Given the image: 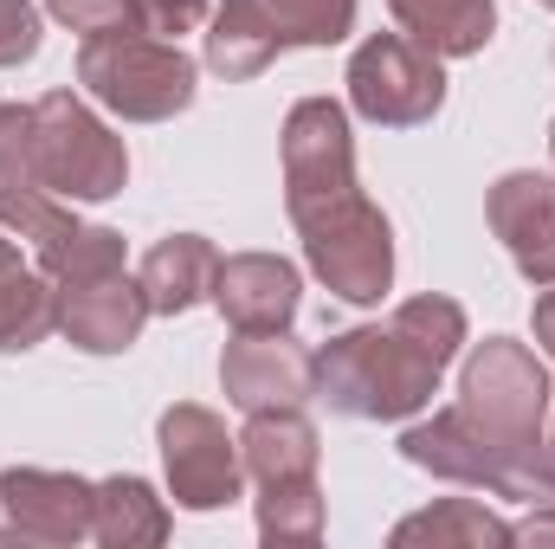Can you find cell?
I'll return each mask as SVG.
<instances>
[{
	"mask_svg": "<svg viewBox=\"0 0 555 549\" xmlns=\"http://www.w3.org/2000/svg\"><path fill=\"white\" fill-rule=\"evenodd\" d=\"M317 362V401L343 420H414L433 408L446 362L426 356L408 330L395 323H362L310 349Z\"/></svg>",
	"mask_w": 555,
	"mask_h": 549,
	"instance_id": "obj_1",
	"label": "cell"
},
{
	"mask_svg": "<svg viewBox=\"0 0 555 549\" xmlns=\"http://www.w3.org/2000/svg\"><path fill=\"white\" fill-rule=\"evenodd\" d=\"M201 65L175 39L149 33H98L78 46V85L91 104H104L124 124H168L194 104Z\"/></svg>",
	"mask_w": 555,
	"mask_h": 549,
	"instance_id": "obj_2",
	"label": "cell"
},
{
	"mask_svg": "<svg viewBox=\"0 0 555 549\" xmlns=\"http://www.w3.org/2000/svg\"><path fill=\"white\" fill-rule=\"evenodd\" d=\"M33 181L72 207L117 201L130 188V149L78 91H46L33 104Z\"/></svg>",
	"mask_w": 555,
	"mask_h": 549,
	"instance_id": "obj_3",
	"label": "cell"
},
{
	"mask_svg": "<svg viewBox=\"0 0 555 549\" xmlns=\"http://www.w3.org/2000/svg\"><path fill=\"white\" fill-rule=\"evenodd\" d=\"M297 240H304L310 278L330 297L369 310V304H382L395 291V227H388V214L362 188L330 201V207H317V214H304Z\"/></svg>",
	"mask_w": 555,
	"mask_h": 549,
	"instance_id": "obj_4",
	"label": "cell"
},
{
	"mask_svg": "<svg viewBox=\"0 0 555 549\" xmlns=\"http://www.w3.org/2000/svg\"><path fill=\"white\" fill-rule=\"evenodd\" d=\"M459 408L472 413L498 446L530 452L550 433V408H555V382L543 369V356L517 336H485L465 349L459 369Z\"/></svg>",
	"mask_w": 555,
	"mask_h": 549,
	"instance_id": "obj_5",
	"label": "cell"
},
{
	"mask_svg": "<svg viewBox=\"0 0 555 549\" xmlns=\"http://www.w3.org/2000/svg\"><path fill=\"white\" fill-rule=\"evenodd\" d=\"M0 227L33 253V266L52 278L59 291L72 284H91V278L130 272V246L117 227H91L72 214V201H59L52 188L39 181H20V188H0Z\"/></svg>",
	"mask_w": 555,
	"mask_h": 549,
	"instance_id": "obj_6",
	"label": "cell"
},
{
	"mask_svg": "<svg viewBox=\"0 0 555 549\" xmlns=\"http://www.w3.org/2000/svg\"><path fill=\"white\" fill-rule=\"evenodd\" d=\"M349 111L375 130L433 124L446 104V59H433L408 33H369L349 52Z\"/></svg>",
	"mask_w": 555,
	"mask_h": 549,
	"instance_id": "obj_7",
	"label": "cell"
},
{
	"mask_svg": "<svg viewBox=\"0 0 555 549\" xmlns=\"http://www.w3.org/2000/svg\"><path fill=\"white\" fill-rule=\"evenodd\" d=\"M155 446H162V478L168 498L181 511H227L246 498V465H240V439L227 433V420L201 401H175L155 420Z\"/></svg>",
	"mask_w": 555,
	"mask_h": 549,
	"instance_id": "obj_8",
	"label": "cell"
},
{
	"mask_svg": "<svg viewBox=\"0 0 555 549\" xmlns=\"http://www.w3.org/2000/svg\"><path fill=\"white\" fill-rule=\"evenodd\" d=\"M278 162H284V214L291 227L343 194H356V137L349 111L336 98H297L278 130Z\"/></svg>",
	"mask_w": 555,
	"mask_h": 549,
	"instance_id": "obj_9",
	"label": "cell"
},
{
	"mask_svg": "<svg viewBox=\"0 0 555 549\" xmlns=\"http://www.w3.org/2000/svg\"><path fill=\"white\" fill-rule=\"evenodd\" d=\"M543 446V439H537ZM401 459L420 465V472H433V478H446V485H472V491H511V478H517V465L530 459V452H511V446H498L472 413L459 408H433V413H414L408 426H401Z\"/></svg>",
	"mask_w": 555,
	"mask_h": 549,
	"instance_id": "obj_10",
	"label": "cell"
},
{
	"mask_svg": "<svg viewBox=\"0 0 555 549\" xmlns=\"http://www.w3.org/2000/svg\"><path fill=\"white\" fill-rule=\"evenodd\" d=\"M220 388L240 413L310 408L317 401V362L291 330H266V336L233 330V343L220 349Z\"/></svg>",
	"mask_w": 555,
	"mask_h": 549,
	"instance_id": "obj_11",
	"label": "cell"
},
{
	"mask_svg": "<svg viewBox=\"0 0 555 549\" xmlns=\"http://www.w3.org/2000/svg\"><path fill=\"white\" fill-rule=\"evenodd\" d=\"M0 511H7V537L20 544H85L91 537V511H98V485L78 472H52V465H7L0 472Z\"/></svg>",
	"mask_w": 555,
	"mask_h": 549,
	"instance_id": "obj_12",
	"label": "cell"
},
{
	"mask_svg": "<svg viewBox=\"0 0 555 549\" xmlns=\"http://www.w3.org/2000/svg\"><path fill=\"white\" fill-rule=\"evenodd\" d=\"M485 220L504 240L524 284H537V291L555 284V175H537V168L498 175L485 194Z\"/></svg>",
	"mask_w": 555,
	"mask_h": 549,
	"instance_id": "obj_13",
	"label": "cell"
},
{
	"mask_svg": "<svg viewBox=\"0 0 555 549\" xmlns=\"http://www.w3.org/2000/svg\"><path fill=\"white\" fill-rule=\"evenodd\" d=\"M233 330L266 336V330H291L297 304H304V278L278 253H227L214 272V297H207Z\"/></svg>",
	"mask_w": 555,
	"mask_h": 549,
	"instance_id": "obj_14",
	"label": "cell"
},
{
	"mask_svg": "<svg viewBox=\"0 0 555 549\" xmlns=\"http://www.w3.org/2000/svg\"><path fill=\"white\" fill-rule=\"evenodd\" d=\"M142 323H149V297L130 272L91 278V284H72L59 291V336L85 356H124L137 349Z\"/></svg>",
	"mask_w": 555,
	"mask_h": 549,
	"instance_id": "obj_15",
	"label": "cell"
},
{
	"mask_svg": "<svg viewBox=\"0 0 555 549\" xmlns=\"http://www.w3.org/2000/svg\"><path fill=\"white\" fill-rule=\"evenodd\" d=\"M284 52V33H278L272 0H214L207 13V39H201V65L227 85H246L259 78Z\"/></svg>",
	"mask_w": 555,
	"mask_h": 549,
	"instance_id": "obj_16",
	"label": "cell"
},
{
	"mask_svg": "<svg viewBox=\"0 0 555 549\" xmlns=\"http://www.w3.org/2000/svg\"><path fill=\"white\" fill-rule=\"evenodd\" d=\"M214 272H220L214 240H201V233H168V240H155L137 266L149 317H181V310L207 304V297H214Z\"/></svg>",
	"mask_w": 555,
	"mask_h": 549,
	"instance_id": "obj_17",
	"label": "cell"
},
{
	"mask_svg": "<svg viewBox=\"0 0 555 549\" xmlns=\"http://www.w3.org/2000/svg\"><path fill=\"white\" fill-rule=\"evenodd\" d=\"M59 330V284L20 259V240L0 227V356H26Z\"/></svg>",
	"mask_w": 555,
	"mask_h": 549,
	"instance_id": "obj_18",
	"label": "cell"
},
{
	"mask_svg": "<svg viewBox=\"0 0 555 549\" xmlns=\"http://www.w3.org/2000/svg\"><path fill=\"white\" fill-rule=\"evenodd\" d=\"M317 426L304 420V408H272V413H246L240 433V465L253 485H291V478H317Z\"/></svg>",
	"mask_w": 555,
	"mask_h": 549,
	"instance_id": "obj_19",
	"label": "cell"
},
{
	"mask_svg": "<svg viewBox=\"0 0 555 549\" xmlns=\"http://www.w3.org/2000/svg\"><path fill=\"white\" fill-rule=\"evenodd\" d=\"M388 13L433 59H478L491 46V33H498L491 0H388Z\"/></svg>",
	"mask_w": 555,
	"mask_h": 549,
	"instance_id": "obj_20",
	"label": "cell"
},
{
	"mask_svg": "<svg viewBox=\"0 0 555 549\" xmlns=\"http://www.w3.org/2000/svg\"><path fill=\"white\" fill-rule=\"evenodd\" d=\"M175 518H168V498L137 478V472H117V478H98V511H91V537L104 549H155L168 544Z\"/></svg>",
	"mask_w": 555,
	"mask_h": 549,
	"instance_id": "obj_21",
	"label": "cell"
},
{
	"mask_svg": "<svg viewBox=\"0 0 555 549\" xmlns=\"http://www.w3.org/2000/svg\"><path fill=\"white\" fill-rule=\"evenodd\" d=\"M395 544H465V549H498V544H517L511 537V524L498 518V511H485L478 498H439V505H426V511H414V518H401L395 524Z\"/></svg>",
	"mask_w": 555,
	"mask_h": 549,
	"instance_id": "obj_22",
	"label": "cell"
},
{
	"mask_svg": "<svg viewBox=\"0 0 555 549\" xmlns=\"http://www.w3.org/2000/svg\"><path fill=\"white\" fill-rule=\"evenodd\" d=\"M253 518H259V544H323V485L317 478L259 485Z\"/></svg>",
	"mask_w": 555,
	"mask_h": 549,
	"instance_id": "obj_23",
	"label": "cell"
},
{
	"mask_svg": "<svg viewBox=\"0 0 555 549\" xmlns=\"http://www.w3.org/2000/svg\"><path fill=\"white\" fill-rule=\"evenodd\" d=\"M395 330H408L426 356H439V362H452L465 343H472V323H465V304H452V297H439V291H426V297H408V304H395V317H388Z\"/></svg>",
	"mask_w": 555,
	"mask_h": 549,
	"instance_id": "obj_24",
	"label": "cell"
},
{
	"mask_svg": "<svg viewBox=\"0 0 555 549\" xmlns=\"http://www.w3.org/2000/svg\"><path fill=\"white\" fill-rule=\"evenodd\" d=\"M356 7L362 0H272L284 46H310V52L343 46L356 33Z\"/></svg>",
	"mask_w": 555,
	"mask_h": 549,
	"instance_id": "obj_25",
	"label": "cell"
},
{
	"mask_svg": "<svg viewBox=\"0 0 555 549\" xmlns=\"http://www.w3.org/2000/svg\"><path fill=\"white\" fill-rule=\"evenodd\" d=\"M46 13H52L59 26H72L78 39H98V33H137L130 0H46Z\"/></svg>",
	"mask_w": 555,
	"mask_h": 549,
	"instance_id": "obj_26",
	"label": "cell"
},
{
	"mask_svg": "<svg viewBox=\"0 0 555 549\" xmlns=\"http://www.w3.org/2000/svg\"><path fill=\"white\" fill-rule=\"evenodd\" d=\"M130 13H137V33L181 46V33H201L207 26L214 0H130Z\"/></svg>",
	"mask_w": 555,
	"mask_h": 549,
	"instance_id": "obj_27",
	"label": "cell"
},
{
	"mask_svg": "<svg viewBox=\"0 0 555 549\" xmlns=\"http://www.w3.org/2000/svg\"><path fill=\"white\" fill-rule=\"evenodd\" d=\"M33 181V104H0V188Z\"/></svg>",
	"mask_w": 555,
	"mask_h": 549,
	"instance_id": "obj_28",
	"label": "cell"
},
{
	"mask_svg": "<svg viewBox=\"0 0 555 549\" xmlns=\"http://www.w3.org/2000/svg\"><path fill=\"white\" fill-rule=\"evenodd\" d=\"M39 59V7L33 0H0V72Z\"/></svg>",
	"mask_w": 555,
	"mask_h": 549,
	"instance_id": "obj_29",
	"label": "cell"
},
{
	"mask_svg": "<svg viewBox=\"0 0 555 549\" xmlns=\"http://www.w3.org/2000/svg\"><path fill=\"white\" fill-rule=\"evenodd\" d=\"M530 330H537V349L555 362V284L537 291V310H530Z\"/></svg>",
	"mask_w": 555,
	"mask_h": 549,
	"instance_id": "obj_30",
	"label": "cell"
},
{
	"mask_svg": "<svg viewBox=\"0 0 555 549\" xmlns=\"http://www.w3.org/2000/svg\"><path fill=\"white\" fill-rule=\"evenodd\" d=\"M511 537H517V544H555V511H537V518L511 524Z\"/></svg>",
	"mask_w": 555,
	"mask_h": 549,
	"instance_id": "obj_31",
	"label": "cell"
},
{
	"mask_svg": "<svg viewBox=\"0 0 555 549\" xmlns=\"http://www.w3.org/2000/svg\"><path fill=\"white\" fill-rule=\"evenodd\" d=\"M550 162H555V124H550Z\"/></svg>",
	"mask_w": 555,
	"mask_h": 549,
	"instance_id": "obj_32",
	"label": "cell"
},
{
	"mask_svg": "<svg viewBox=\"0 0 555 549\" xmlns=\"http://www.w3.org/2000/svg\"><path fill=\"white\" fill-rule=\"evenodd\" d=\"M537 7H555V0H537Z\"/></svg>",
	"mask_w": 555,
	"mask_h": 549,
	"instance_id": "obj_33",
	"label": "cell"
},
{
	"mask_svg": "<svg viewBox=\"0 0 555 549\" xmlns=\"http://www.w3.org/2000/svg\"><path fill=\"white\" fill-rule=\"evenodd\" d=\"M550 413H555V408H550Z\"/></svg>",
	"mask_w": 555,
	"mask_h": 549,
	"instance_id": "obj_34",
	"label": "cell"
}]
</instances>
